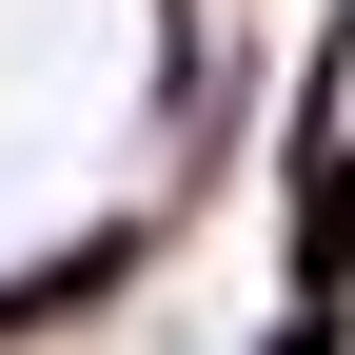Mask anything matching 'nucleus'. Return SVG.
Listing matches in <instances>:
<instances>
[{"label":"nucleus","instance_id":"obj_1","mask_svg":"<svg viewBox=\"0 0 355 355\" xmlns=\"http://www.w3.org/2000/svg\"><path fill=\"white\" fill-rule=\"evenodd\" d=\"M277 296H355V139L277 158Z\"/></svg>","mask_w":355,"mask_h":355},{"label":"nucleus","instance_id":"obj_2","mask_svg":"<svg viewBox=\"0 0 355 355\" xmlns=\"http://www.w3.org/2000/svg\"><path fill=\"white\" fill-rule=\"evenodd\" d=\"M139 257H158V217H99L79 257H40V277H0V336H60V316H99V296L139 277Z\"/></svg>","mask_w":355,"mask_h":355},{"label":"nucleus","instance_id":"obj_3","mask_svg":"<svg viewBox=\"0 0 355 355\" xmlns=\"http://www.w3.org/2000/svg\"><path fill=\"white\" fill-rule=\"evenodd\" d=\"M257 355H355V296H277V316H257Z\"/></svg>","mask_w":355,"mask_h":355}]
</instances>
